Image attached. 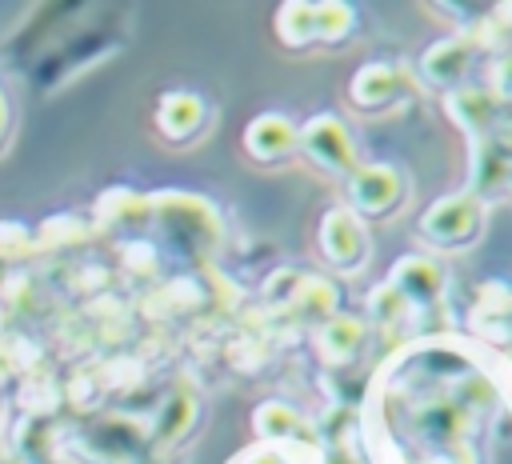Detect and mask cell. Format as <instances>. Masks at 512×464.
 Here are the masks:
<instances>
[{
	"instance_id": "cell-3",
	"label": "cell",
	"mask_w": 512,
	"mask_h": 464,
	"mask_svg": "<svg viewBox=\"0 0 512 464\" xmlns=\"http://www.w3.org/2000/svg\"><path fill=\"white\" fill-rule=\"evenodd\" d=\"M404 180L392 164H356L348 172V212L356 216H384L400 204Z\"/></svg>"
},
{
	"instance_id": "cell-4",
	"label": "cell",
	"mask_w": 512,
	"mask_h": 464,
	"mask_svg": "<svg viewBox=\"0 0 512 464\" xmlns=\"http://www.w3.org/2000/svg\"><path fill=\"white\" fill-rule=\"evenodd\" d=\"M476 228H480V200L472 192L440 196L420 216V232L436 244H464V240H472Z\"/></svg>"
},
{
	"instance_id": "cell-10",
	"label": "cell",
	"mask_w": 512,
	"mask_h": 464,
	"mask_svg": "<svg viewBox=\"0 0 512 464\" xmlns=\"http://www.w3.org/2000/svg\"><path fill=\"white\" fill-rule=\"evenodd\" d=\"M360 344H364V320H356V316H328L320 328H316V352H320V360H328V364H344V360H352L356 352H360Z\"/></svg>"
},
{
	"instance_id": "cell-8",
	"label": "cell",
	"mask_w": 512,
	"mask_h": 464,
	"mask_svg": "<svg viewBox=\"0 0 512 464\" xmlns=\"http://www.w3.org/2000/svg\"><path fill=\"white\" fill-rule=\"evenodd\" d=\"M468 64H472V44H468L464 36H444V40H436V44L424 52L420 72H424L432 84L456 92L460 80L468 76Z\"/></svg>"
},
{
	"instance_id": "cell-6",
	"label": "cell",
	"mask_w": 512,
	"mask_h": 464,
	"mask_svg": "<svg viewBox=\"0 0 512 464\" xmlns=\"http://www.w3.org/2000/svg\"><path fill=\"white\" fill-rule=\"evenodd\" d=\"M244 148L256 160H284V156H292L300 148V128L280 112H264V116L248 120Z\"/></svg>"
},
{
	"instance_id": "cell-5",
	"label": "cell",
	"mask_w": 512,
	"mask_h": 464,
	"mask_svg": "<svg viewBox=\"0 0 512 464\" xmlns=\"http://www.w3.org/2000/svg\"><path fill=\"white\" fill-rule=\"evenodd\" d=\"M320 252L336 268H356L364 260V252H368V236H364L360 216L348 212L344 204L324 212V220H320Z\"/></svg>"
},
{
	"instance_id": "cell-2",
	"label": "cell",
	"mask_w": 512,
	"mask_h": 464,
	"mask_svg": "<svg viewBox=\"0 0 512 464\" xmlns=\"http://www.w3.org/2000/svg\"><path fill=\"white\" fill-rule=\"evenodd\" d=\"M300 152L324 168V172H352L356 168V144H352V132L340 116H312L304 128H300Z\"/></svg>"
},
{
	"instance_id": "cell-11",
	"label": "cell",
	"mask_w": 512,
	"mask_h": 464,
	"mask_svg": "<svg viewBox=\"0 0 512 464\" xmlns=\"http://www.w3.org/2000/svg\"><path fill=\"white\" fill-rule=\"evenodd\" d=\"M348 92H352V100L360 108H380V104H388L400 92V72L392 64H384V60H372V64H364L352 76V88Z\"/></svg>"
},
{
	"instance_id": "cell-15",
	"label": "cell",
	"mask_w": 512,
	"mask_h": 464,
	"mask_svg": "<svg viewBox=\"0 0 512 464\" xmlns=\"http://www.w3.org/2000/svg\"><path fill=\"white\" fill-rule=\"evenodd\" d=\"M192 420H196V396L172 392V396L160 404V412H156V436H160V440H180V436L192 428Z\"/></svg>"
},
{
	"instance_id": "cell-19",
	"label": "cell",
	"mask_w": 512,
	"mask_h": 464,
	"mask_svg": "<svg viewBox=\"0 0 512 464\" xmlns=\"http://www.w3.org/2000/svg\"><path fill=\"white\" fill-rule=\"evenodd\" d=\"M492 84H496V92H500L504 100H512V52H508L504 60H496V68H492Z\"/></svg>"
},
{
	"instance_id": "cell-13",
	"label": "cell",
	"mask_w": 512,
	"mask_h": 464,
	"mask_svg": "<svg viewBox=\"0 0 512 464\" xmlns=\"http://www.w3.org/2000/svg\"><path fill=\"white\" fill-rule=\"evenodd\" d=\"M448 112H452L464 128H472V132H492V124H496V116H500L496 96L484 92V88H456V92L448 96Z\"/></svg>"
},
{
	"instance_id": "cell-18",
	"label": "cell",
	"mask_w": 512,
	"mask_h": 464,
	"mask_svg": "<svg viewBox=\"0 0 512 464\" xmlns=\"http://www.w3.org/2000/svg\"><path fill=\"white\" fill-rule=\"evenodd\" d=\"M300 284H304V276H300V272H284V268H280V272L268 280L264 296H268L272 304H284V300L292 304V300H296V292H300Z\"/></svg>"
},
{
	"instance_id": "cell-17",
	"label": "cell",
	"mask_w": 512,
	"mask_h": 464,
	"mask_svg": "<svg viewBox=\"0 0 512 464\" xmlns=\"http://www.w3.org/2000/svg\"><path fill=\"white\" fill-rule=\"evenodd\" d=\"M404 308H408V304L400 300V292H396L392 284H380V288L372 292V316H376L380 324H396Z\"/></svg>"
},
{
	"instance_id": "cell-14",
	"label": "cell",
	"mask_w": 512,
	"mask_h": 464,
	"mask_svg": "<svg viewBox=\"0 0 512 464\" xmlns=\"http://www.w3.org/2000/svg\"><path fill=\"white\" fill-rule=\"evenodd\" d=\"M252 424H256L260 436H268V440H288V444H304V440H308V424H304V416L292 412V408L280 404V400L260 404V408L252 412Z\"/></svg>"
},
{
	"instance_id": "cell-12",
	"label": "cell",
	"mask_w": 512,
	"mask_h": 464,
	"mask_svg": "<svg viewBox=\"0 0 512 464\" xmlns=\"http://www.w3.org/2000/svg\"><path fill=\"white\" fill-rule=\"evenodd\" d=\"M416 436L428 440V444H448L464 432V408L456 400H428L420 412H416Z\"/></svg>"
},
{
	"instance_id": "cell-1",
	"label": "cell",
	"mask_w": 512,
	"mask_h": 464,
	"mask_svg": "<svg viewBox=\"0 0 512 464\" xmlns=\"http://www.w3.org/2000/svg\"><path fill=\"white\" fill-rule=\"evenodd\" d=\"M348 28H352V8L336 4V0H324V4L296 0V4H284L276 12V32L288 48H304V44H316V40L332 44Z\"/></svg>"
},
{
	"instance_id": "cell-21",
	"label": "cell",
	"mask_w": 512,
	"mask_h": 464,
	"mask_svg": "<svg viewBox=\"0 0 512 464\" xmlns=\"http://www.w3.org/2000/svg\"><path fill=\"white\" fill-rule=\"evenodd\" d=\"M4 136H8V100L0 92V144H4Z\"/></svg>"
},
{
	"instance_id": "cell-16",
	"label": "cell",
	"mask_w": 512,
	"mask_h": 464,
	"mask_svg": "<svg viewBox=\"0 0 512 464\" xmlns=\"http://www.w3.org/2000/svg\"><path fill=\"white\" fill-rule=\"evenodd\" d=\"M292 308H296L304 320H320V324H324L328 316H336V292H332V284L304 276V284H300Z\"/></svg>"
},
{
	"instance_id": "cell-20",
	"label": "cell",
	"mask_w": 512,
	"mask_h": 464,
	"mask_svg": "<svg viewBox=\"0 0 512 464\" xmlns=\"http://www.w3.org/2000/svg\"><path fill=\"white\" fill-rule=\"evenodd\" d=\"M244 464H284V456L276 448H256V452L244 456Z\"/></svg>"
},
{
	"instance_id": "cell-7",
	"label": "cell",
	"mask_w": 512,
	"mask_h": 464,
	"mask_svg": "<svg viewBox=\"0 0 512 464\" xmlns=\"http://www.w3.org/2000/svg\"><path fill=\"white\" fill-rule=\"evenodd\" d=\"M388 284L400 292L404 304H436V296L444 288V272L428 256H400Z\"/></svg>"
},
{
	"instance_id": "cell-23",
	"label": "cell",
	"mask_w": 512,
	"mask_h": 464,
	"mask_svg": "<svg viewBox=\"0 0 512 464\" xmlns=\"http://www.w3.org/2000/svg\"><path fill=\"white\" fill-rule=\"evenodd\" d=\"M0 416H4V408H0Z\"/></svg>"
},
{
	"instance_id": "cell-9",
	"label": "cell",
	"mask_w": 512,
	"mask_h": 464,
	"mask_svg": "<svg viewBox=\"0 0 512 464\" xmlns=\"http://www.w3.org/2000/svg\"><path fill=\"white\" fill-rule=\"evenodd\" d=\"M204 124V100L196 92H164L156 104V128L168 140H184Z\"/></svg>"
},
{
	"instance_id": "cell-22",
	"label": "cell",
	"mask_w": 512,
	"mask_h": 464,
	"mask_svg": "<svg viewBox=\"0 0 512 464\" xmlns=\"http://www.w3.org/2000/svg\"><path fill=\"white\" fill-rule=\"evenodd\" d=\"M508 180H512V168H508Z\"/></svg>"
}]
</instances>
